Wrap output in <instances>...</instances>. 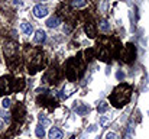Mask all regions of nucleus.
Listing matches in <instances>:
<instances>
[{
    "mask_svg": "<svg viewBox=\"0 0 149 139\" xmlns=\"http://www.w3.org/2000/svg\"><path fill=\"white\" fill-rule=\"evenodd\" d=\"M126 139H133V133H132V126H129V131L126 133Z\"/></svg>",
    "mask_w": 149,
    "mask_h": 139,
    "instance_id": "14",
    "label": "nucleus"
},
{
    "mask_svg": "<svg viewBox=\"0 0 149 139\" xmlns=\"http://www.w3.org/2000/svg\"><path fill=\"white\" fill-rule=\"evenodd\" d=\"M106 110H107V104H106L104 101H103V103H100V106H99V112L100 113H104Z\"/></svg>",
    "mask_w": 149,
    "mask_h": 139,
    "instance_id": "13",
    "label": "nucleus"
},
{
    "mask_svg": "<svg viewBox=\"0 0 149 139\" xmlns=\"http://www.w3.org/2000/svg\"><path fill=\"white\" fill-rule=\"evenodd\" d=\"M75 112H77L78 115H81V116H83V115H86V113L88 112V107H87L86 104H80L78 107H75Z\"/></svg>",
    "mask_w": 149,
    "mask_h": 139,
    "instance_id": "9",
    "label": "nucleus"
},
{
    "mask_svg": "<svg viewBox=\"0 0 149 139\" xmlns=\"http://www.w3.org/2000/svg\"><path fill=\"white\" fill-rule=\"evenodd\" d=\"M132 98V86L126 83H120L113 93L110 94V101L114 107H123L126 106Z\"/></svg>",
    "mask_w": 149,
    "mask_h": 139,
    "instance_id": "1",
    "label": "nucleus"
},
{
    "mask_svg": "<svg viewBox=\"0 0 149 139\" xmlns=\"http://www.w3.org/2000/svg\"><path fill=\"white\" fill-rule=\"evenodd\" d=\"M48 136H49V139H62L64 133H62V131L58 129V128H51Z\"/></svg>",
    "mask_w": 149,
    "mask_h": 139,
    "instance_id": "4",
    "label": "nucleus"
},
{
    "mask_svg": "<svg viewBox=\"0 0 149 139\" xmlns=\"http://www.w3.org/2000/svg\"><path fill=\"white\" fill-rule=\"evenodd\" d=\"M45 39H47V34H45L44 31H38V32L35 34V36H33L35 44H44Z\"/></svg>",
    "mask_w": 149,
    "mask_h": 139,
    "instance_id": "5",
    "label": "nucleus"
},
{
    "mask_svg": "<svg viewBox=\"0 0 149 139\" xmlns=\"http://www.w3.org/2000/svg\"><path fill=\"white\" fill-rule=\"evenodd\" d=\"M20 31H22L25 35H32L33 28H32L31 23H28V22H22V25H20Z\"/></svg>",
    "mask_w": 149,
    "mask_h": 139,
    "instance_id": "6",
    "label": "nucleus"
},
{
    "mask_svg": "<svg viewBox=\"0 0 149 139\" xmlns=\"http://www.w3.org/2000/svg\"><path fill=\"white\" fill-rule=\"evenodd\" d=\"M86 0H72V7H83V6H86Z\"/></svg>",
    "mask_w": 149,
    "mask_h": 139,
    "instance_id": "11",
    "label": "nucleus"
},
{
    "mask_svg": "<svg viewBox=\"0 0 149 139\" xmlns=\"http://www.w3.org/2000/svg\"><path fill=\"white\" fill-rule=\"evenodd\" d=\"M1 126H3V122H1V120H0V129H1Z\"/></svg>",
    "mask_w": 149,
    "mask_h": 139,
    "instance_id": "17",
    "label": "nucleus"
},
{
    "mask_svg": "<svg viewBox=\"0 0 149 139\" xmlns=\"http://www.w3.org/2000/svg\"><path fill=\"white\" fill-rule=\"evenodd\" d=\"M35 133H36V136L38 138H44L45 136V129H44V126L42 125H39V126H36V131H35Z\"/></svg>",
    "mask_w": 149,
    "mask_h": 139,
    "instance_id": "10",
    "label": "nucleus"
},
{
    "mask_svg": "<svg viewBox=\"0 0 149 139\" xmlns=\"http://www.w3.org/2000/svg\"><path fill=\"white\" fill-rule=\"evenodd\" d=\"M106 139H116V133L109 132V133H107V136H106Z\"/></svg>",
    "mask_w": 149,
    "mask_h": 139,
    "instance_id": "16",
    "label": "nucleus"
},
{
    "mask_svg": "<svg viewBox=\"0 0 149 139\" xmlns=\"http://www.w3.org/2000/svg\"><path fill=\"white\" fill-rule=\"evenodd\" d=\"M135 57H136V48L132 45V44H127V45L125 46L123 52H122V59L125 62H132L135 59Z\"/></svg>",
    "mask_w": 149,
    "mask_h": 139,
    "instance_id": "2",
    "label": "nucleus"
},
{
    "mask_svg": "<svg viewBox=\"0 0 149 139\" xmlns=\"http://www.w3.org/2000/svg\"><path fill=\"white\" fill-rule=\"evenodd\" d=\"M86 34L90 36V38H94L96 36V26H94V23H87L86 25Z\"/></svg>",
    "mask_w": 149,
    "mask_h": 139,
    "instance_id": "7",
    "label": "nucleus"
},
{
    "mask_svg": "<svg viewBox=\"0 0 149 139\" xmlns=\"http://www.w3.org/2000/svg\"><path fill=\"white\" fill-rule=\"evenodd\" d=\"M3 107H4V109L10 107V100H9V98H4V100H3Z\"/></svg>",
    "mask_w": 149,
    "mask_h": 139,
    "instance_id": "15",
    "label": "nucleus"
},
{
    "mask_svg": "<svg viewBox=\"0 0 149 139\" xmlns=\"http://www.w3.org/2000/svg\"><path fill=\"white\" fill-rule=\"evenodd\" d=\"M100 28H101V31H104V32H106V31H109V29H110V25H109L106 20H101V22H100Z\"/></svg>",
    "mask_w": 149,
    "mask_h": 139,
    "instance_id": "12",
    "label": "nucleus"
},
{
    "mask_svg": "<svg viewBox=\"0 0 149 139\" xmlns=\"http://www.w3.org/2000/svg\"><path fill=\"white\" fill-rule=\"evenodd\" d=\"M47 25H48V28H56L59 25V19L58 17H51V19H48Z\"/></svg>",
    "mask_w": 149,
    "mask_h": 139,
    "instance_id": "8",
    "label": "nucleus"
},
{
    "mask_svg": "<svg viewBox=\"0 0 149 139\" xmlns=\"http://www.w3.org/2000/svg\"><path fill=\"white\" fill-rule=\"evenodd\" d=\"M47 15H48V7H47V6H44V4H36V6L33 7V16H35V17L42 19V17H45Z\"/></svg>",
    "mask_w": 149,
    "mask_h": 139,
    "instance_id": "3",
    "label": "nucleus"
}]
</instances>
